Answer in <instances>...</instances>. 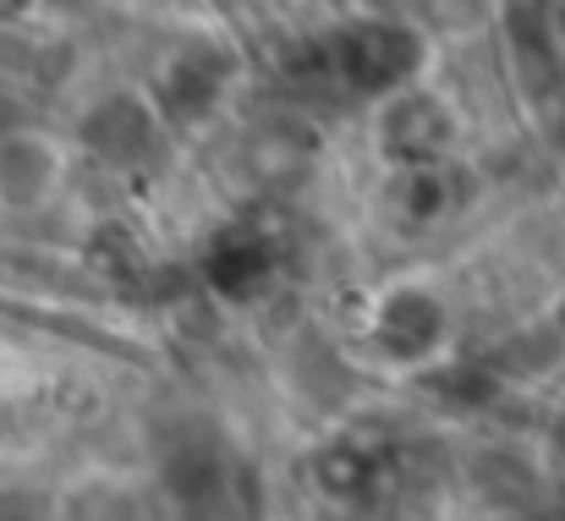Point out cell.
Returning <instances> with one entry per match:
<instances>
[{"instance_id":"cell-8","label":"cell","mask_w":565,"mask_h":521,"mask_svg":"<svg viewBox=\"0 0 565 521\" xmlns=\"http://www.w3.org/2000/svg\"><path fill=\"white\" fill-rule=\"evenodd\" d=\"M0 521H39V506L28 495H0Z\"/></svg>"},{"instance_id":"cell-4","label":"cell","mask_w":565,"mask_h":521,"mask_svg":"<svg viewBox=\"0 0 565 521\" xmlns=\"http://www.w3.org/2000/svg\"><path fill=\"white\" fill-rule=\"evenodd\" d=\"M225 83H231V61H225V55L188 50V55L166 61V72H160V83H154V110H160V121L192 127V121H203V116L220 105Z\"/></svg>"},{"instance_id":"cell-6","label":"cell","mask_w":565,"mask_h":521,"mask_svg":"<svg viewBox=\"0 0 565 521\" xmlns=\"http://www.w3.org/2000/svg\"><path fill=\"white\" fill-rule=\"evenodd\" d=\"M61 149L44 132H6L0 138V203L6 209H44L61 187Z\"/></svg>"},{"instance_id":"cell-2","label":"cell","mask_w":565,"mask_h":521,"mask_svg":"<svg viewBox=\"0 0 565 521\" xmlns=\"http://www.w3.org/2000/svg\"><path fill=\"white\" fill-rule=\"evenodd\" d=\"M374 138L390 160H401L406 171H423L456 143V110L428 88H401V94L379 99Z\"/></svg>"},{"instance_id":"cell-1","label":"cell","mask_w":565,"mask_h":521,"mask_svg":"<svg viewBox=\"0 0 565 521\" xmlns=\"http://www.w3.org/2000/svg\"><path fill=\"white\" fill-rule=\"evenodd\" d=\"M423 55H428V44H423L417 28L390 22V17H369V22H347V28L330 33L324 72L358 99H390V94L417 83Z\"/></svg>"},{"instance_id":"cell-3","label":"cell","mask_w":565,"mask_h":521,"mask_svg":"<svg viewBox=\"0 0 565 521\" xmlns=\"http://www.w3.org/2000/svg\"><path fill=\"white\" fill-rule=\"evenodd\" d=\"M77 138H83V149L94 160H105L116 171H132V166H149L154 149H160V110H154V99L121 88V94L94 99Z\"/></svg>"},{"instance_id":"cell-5","label":"cell","mask_w":565,"mask_h":521,"mask_svg":"<svg viewBox=\"0 0 565 521\" xmlns=\"http://www.w3.org/2000/svg\"><path fill=\"white\" fill-rule=\"evenodd\" d=\"M439 336H445V308H439L434 291H423V286L384 291V302H379V313H374V341L384 357L417 362L423 351L439 347Z\"/></svg>"},{"instance_id":"cell-9","label":"cell","mask_w":565,"mask_h":521,"mask_svg":"<svg viewBox=\"0 0 565 521\" xmlns=\"http://www.w3.org/2000/svg\"><path fill=\"white\" fill-rule=\"evenodd\" d=\"M22 6H28V0H0V17H17Z\"/></svg>"},{"instance_id":"cell-7","label":"cell","mask_w":565,"mask_h":521,"mask_svg":"<svg viewBox=\"0 0 565 521\" xmlns=\"http://www.w3.org/2000/svg\"><path fill=\"white\" fill-rule=\"evenodd\" d=\"M61 521H149V517H143L138 489H127L116 478H94V483H77L66 495Z\"/></svg>"}]
</instances>
